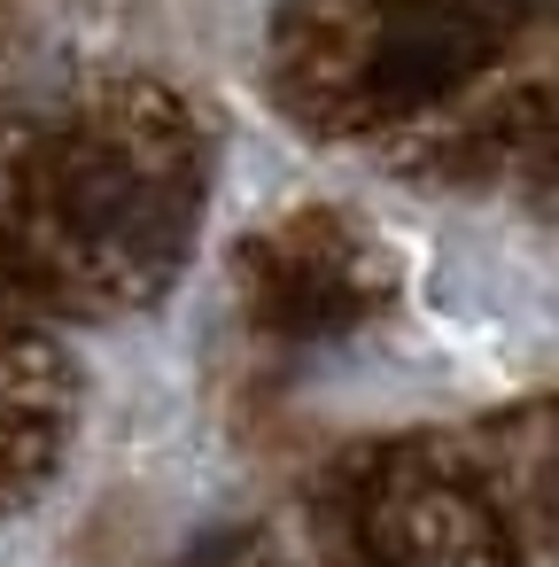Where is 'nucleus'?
I'll use <instances>...</instances> for the list:
<instances>
[{
    "instance_id": "f03ea898",
    "label": "nucleus",
    "mask_w": 559,
    "mask_h": 567,
    "mask_svg": "<svg viewBox=\"0 0 559 567\" xmlns=\"http://www.w3.org/2000/svg\"><path fill=\"white\" fill-rule=\"evenodd\" d=\"M497 40V0H381V24L365 32V102L404 110L458 86Z\"/></svg>"
},
{
    "instance_id": "f257e3e1",
    "label": "nucleus",
    "mask_w": 559,
    "mask_h": 567,
    "mask_svg": "<svg viewBox=\"0 0 559 567\" xmlns=\"http://www.w3.org/2000/svg\"><path fill=\"white\" fill-rule=\"evenodd\" d=\"M172 234H179V187L148 164V156H125V148H86L63 179V203H55V241L63 257L79 249V265H125L141 249L172 257Z\"/></svg>"
}]
</instances>
